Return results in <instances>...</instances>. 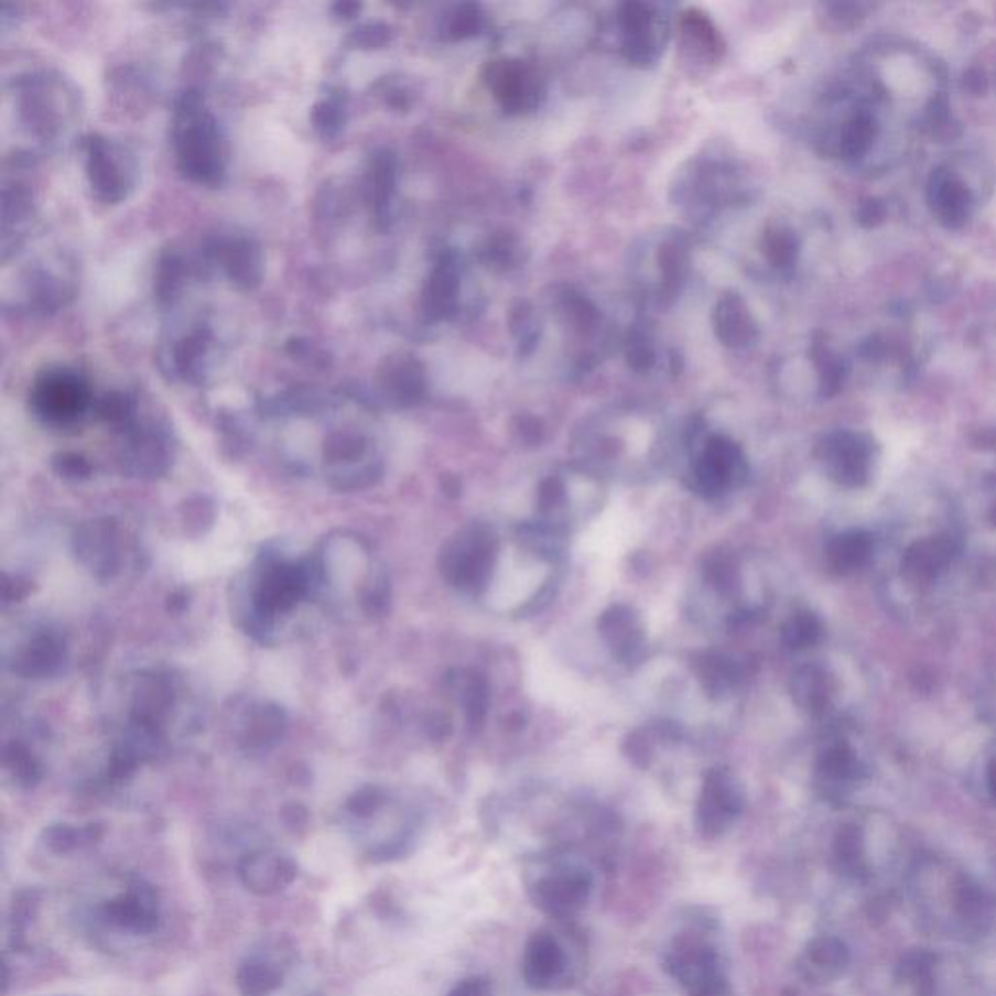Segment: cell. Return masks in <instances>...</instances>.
<instances>
[{
	"instance_id": "1",
	"label": "cell",
	"mask_w": 996,
	"mask_h": 996,
	"mask_svg": "<svg viewBox=\"0 0 996 996\" xmlns=\"http://www.w3.org/2000/svg\"><path fill=\"white\" fill-rule=\"evenodd\" d=\"M911 884L917 911L934 929L970 942L996 929L995 884L937 860L919 864Z\"/></svg>"
},
{
	"instance_id": "2",
	"label": "cell",
	"mask_w": 996,
	"mask_h": 996,
	"mask_svg": "<svg viewBox=\"0 0 996 996\" xmlns=\"http://www.w3.org/2000/svg\"><path fill=\"white\" fill-rule=\"evenodd\" d=\"M718 922L705 909H690L685 929L662 954V967L690 996L728 995V972L714 932Z\"/></svg>"
},
{
	"instance_id": "3",
	"label": "cell",
	"mask_w": 996,
	"mask_h": 996,
	"mask_svg": "<svg viewBox=\"0 0 996 996\" xmlns=\"http://www.w3.org/2000/svg\"><path fill=\"white\" fill-rule=\"evenodd\" d=\"M594 872L573 851H549L523 866V886L533 906L549 919L569 922L586 909L594 891Z\"/></svg>"
},
{
	"instance_id": "4",
	"label": "cell",
	"mask_w": 996,
	"mask_h": 996,
	"mask_svg": "<svg viewBox=\"0 0 996 996\" xmlns=\"http://www.w3.org/2000/svg\"><path fill=\"white\" fill-rule=\"evenodd\" d=\"M175 154L185 177L218 185L226 174L225 142L215 117L197 91H185L175 106Z\"/></svg>"
},
{
	"instance_id": "5",
	"label": "cell",
	"mask_w": 996,
	"mask_h": 996,
	"mask_svg": "<svg viewBox=\"0 0 996 996\" xmlns=\"http://www.w3.org/2000/svg\"><path fill=\"white\" fill-rule=\"evenodd\" d=\"M322 581L324 566L312 563V559L289 561L281 555L267 553L251 596L256 614L253 627L266 631L279 615L291 614Z\"/></svg>"
},
{
	"instance_id": "6",
	"label": "cell",
	"mask_w": 996,
	"mask_h": 996,
	"mask_svg": "<svg viewBox=\"0 0 996 996\" xmlns=\"http://www.w3.org/2000/svg\"><path fill=\"white\" fill-rule=\"evenodd\" d=\"M581 955V942L569 930H535L522 952L520 972L526 987L538 993L573 987L582 975Z\"/></svg>"
},
{
	"instance_id": "7",
	"label": "cell",
	"mask_w": 996,
	"mask_h": 996,
	"mask_svg": "<svg viewBox=\"0 0 996 996\" xmlns=\"http://www.w3.org/2000/svg\"><path fill=\"white\" fill-rule=\"evenodd\" d=\"M498 551L500 543L492 528L485 523L467 526L442 549V574L457 589L479 594L489 588Z\"/></svg>"
},
{
	"instance_id": "8",
	"label": "cell",
	"mask_w": 996,
	"mask_h": 996,
	"mask_svg": "<svg viewBox=\"0 0 996 996\" xmlns=\"http://www.w3.org/2000/svg\"><path fill=\"white\" fill-rule=\"evenodd\" d=\"M746 810V792L738 777L726 767L705 772L695 808V827L706 841L721 838L739 822Z\"/></svg>"
},
{
	"instance_id": "9",
	"label": "cell",
	"mask_w": 996,
	"mask_h": 996,
	"mask_svg": "<svg viewBox=\"0 0 996 996\" xmlns=\"http://www.w3.org/2000/svg\"><path fill=\"white\" fill-rule=\"evenodd\" d=\"M746 477L744 452L723 434H713L691 464V489L705 498H721L739 489Z\"/></svg>"
},
{
	"instance_id": "10",
	"label": "cell",
	"mask_w": 996,
	"mask_h": 996,
	"mask_svg": "<svg viewBox=\"0 0 996 996\" xmlns=\"http://www.w3.org/2000/svg\"><path fill=\"white\" fill-rule=\"evenodd\" d=\"M90 405V390L83 376L71 368H50L35 380L32 408L35 415L55 426L73 424Z\"/></svg>"
},
{
	"instance_id": "11",
	"label": "cell",
	"mask_w": 996,
	"mask_h": 996,
	"mask_svg": "<svg viewBox=\"0 0 996 996\" xmlns=\"http://www.w3.org/2000/svg\"><path fill=\"white\" fill-rule=\"evenodd\" d=\"M104 922L131 934H152L160 924V899L147 881H133L100 907Z\"/></svg>"
},
{
	"instance_id": "12",
	"label": "cell",
	"mask_w": 996,
	"mask_h": 996,
	"mask_svg": "<svg viewBox=\"0 0 996 996\" xmlns=\"http://www.w3.org/2000/svg\"><path fill=\"white\" fill-rule=\"evenodd\" d=\"M927 201L934 218L948 230H960L972 218V190L952 167L932 170L927 183Z\"/></svg>"
},
{
	"instance_id": "13",
	"label": "cell",
	"mask_w": 996,
	"mask_h": 996,
	"mask_svg": "<svg viewBox=\"0 0 996 996\" xmlns=\"http://www.w3.org/2000/svg\"><path fill=\"white\" fill-rule=\"evenodd\" d=\"M485 80L489 84L498 104L508 113H522V111L535 108V104H538V96H540L538 80L532 71L520 61H510V58L492 61L487 65Z\"/></svg>"
},
{
	"instance_id": "14",
	"label": "cell",
	"mask_w": 996,
	"mask_h": 996,
	"mask_svg": "<svg viewBox=\"0 0 996 996\" xmlns=\"http://www.w3.org/2000/svg\"><path fill=\"white\" fill-rule=\"evenodd\" d=\"M599 635L621 664H640L647 652V635L639 615L631 607L611 606L598 621Z\"/></svg>"
},
{
	"instance_id": "15",
	"label": "cell",
	"mask_w": 996,
	"mask_h": 996,
	"mask_svg": "<svg viewBox=\"0 0 996 996\" xmlns=\"http://www.w3.org/2000/svg\"><path fill=\"white\" fill-rule=\"evenodd\" d=\"M823 462L841 485L858 487L868 477L870 446L855 432H835L822 444Z\"/></svg>"
},
{
	"instance_id": "16",
	"label": "cell",
	"mask_w": 996,
	"mask_h": 996,
	"mask_svg": "<svg viewBox=\"0 0 996 996\" xmlns=\"http://www.w3.org/2000/svg\"><path fill=\"white\" fill-rule=\"evenodd\" d=\"M113 147L101 137H91L86 147V170L90 180L91 192L104 203H119L127 197L129 190V172L117 159Z\"/></svg>"
},
{
	"instance_id": "17",
	"label": "cell",
	"mask_w": 996,
	"mask_h": 996,
	"mask_svg": "<svg viewBox=\"0 0 996 996\" xmlns=\"http://www.w3.org/2000/svg\"><path fill=\"white\" fill-rule=\"evenodd\" d=\"M238 876L249 891L258 896H271L296 880L299 866L291 856L274 851H256L241 858Z\"/></svg>"
},
{
	"instance_id": "18",
	"label": "cell",
	"mask_w": 996,
	"mask_h": 996,
	"mask_svg": "<svg viewBox=\"0 0 996 996\" xmlns=\"http://www.w3.org/2000/svg\"><path fill=\"white\" fill-rule=\"evenodd\" d=\"M851 963L847 944L837 937L822 934L805 944L798 957L797 972L812 985H825L845 975Z\"/></svg>"
},
{
	"instance_id": "19",
	"label": "cell",
	"mask_w": 996,
	"mask_h": 996,
	"mask_svg": "<svg viewBox=\"0 0 996 996\" xmlns=\"http://www.w3.org/2000/svg\"><path fill=\"white\" fill-rule=\"evenodd\" d=\"M714 332L726 347L738 349L756 339L757 325L744 299L726 294L714 307Z\"/></svg>"
},
{
	"instance_id": "20",
	"label": "cell",
	"mask_w": 996,
	"mask_h": 996,
	"mask_svg": "<svg viewBox=\"0 0 996 996\" xmlns=\"http://www.w3.org/2000/svg\"><path fill=\"white\" fill-rule=\"evenodd\" d=\"M457 292H459V273L450 258H442L432 269L429 281L424 284V316L439 322L456 312Z\"/></svg>"
},
{
	"instance_id": "21",
	"label": "cell",
	"mask_w": 996,
	"mask_h": 996,
	"mask_svg": "<svg viewBox=\"0 0 996 996\" xmlns=\"http://www.w3.org/2000/svg\"><path fill=\"white\" fill-rule=\"evenodd\" d=\"M215 256L234 283L240 284L243 289H251L261 281L263 261L261 251L253 241L246 238L220 241L215 248Z\"/></svg>"
},
{
	"instance_id": "22",
	"label": "cell",
	"mask_w": 996,
	"mask_h": 996,
	"mask_svg": "<svg viewBox=\"0 0 996 996\" xmlns=\"http://www.w3.org/2000/svg\"><path fill=\"white\" fill-rule=\"evenodd\" d=\"M76 551L84 565L111 574L117 569V538L109 522L86 523L76 535Z\"/></svg>"
},
{
	"instance_id": "23",
	"label": "cell",
	"mask_w": 996,
	"mask_h": 996,
	"mask_svg": "<svg viewBox=\"0 0 996 996\" xmlns=\"http://www.w3.org/2000/svg\"><path fill=\"white\" fill-rule=\"evenodd\" d=\"M621 25L625 32V55L637 65H647L654 57L652 40V14L647 4H625L621 10Z\"/></svg>"
},
{
	"instance_id": "24",
	"label": "cell",
	"mask_w": 996,
	"mask_h": 996,
	"mask_svg": "<svg viewBox=\"0 0 996 996\" xmlns=\"http://www.w3.org/2000/svg\"><path fill=\"white\" fill-rule=\"evenodd\" d=\"M67 662V652L63 640L55 632H40L35 635L32 642L25 647L20 662H18V672L24 673L28 678H50L61 672L63 664Z\"/></svg>"
},
{
	"instance_id": "25",
	"label": "cell",
	"mask_w": 996,
	"mask_h": 996,
	"mask_svg": "<svg viewBox=\"0 0 996 996\" xmlns=\"http://www.w3.org/2000/svg\"><path fill=\"white\" fill-rule=\"evenodd\" d=\"M383 390L399 405H413L424 393V374L413 357L393 358L382 374Z\"/></svg>"
},
{
	"instance_id": "26",
	"label": "cell",
	"mask_w": 996,
	"mask_h": 996,
	"mask_svg": "<svg viewBox=\"0 0 996 996\" xmlns=\"http://www.w3.org/2000/svg\"><path fill=\"white\" fill-rule=\"evenodd\" d=\"M833 863L841 876L848 880L863 881L870 874V866L866 860L863 831L856 825H845L838 830L833 841Z\"/></svg>"
},
{
	"instance_id": "27",
	"label": "cell",
	"mask_w": 996,
	"mask_h": 996,
	"mask_svg": "<svg viewBox=\"0 0 996 996\" xmlns=\"http://www.w3.org/2000/svg\"><path fill=\"white\" fill-rule=\"evenodd\" d=\"M693 672L701 681L706 695L711 697H724L728 695L739 683V665L736 660L716 654V652H706L695 658L693 662Z\"/></svg>"
},
{
	"instance_id": "28",
	"label": "cell",
	"mask_w": 996,
	"mask_h": 996,
	"mask_svg": "<svg viewBox=\"0 0 996 996\" xmlns=\"http://www.w3.org/2000/svg\"><path fill=\"white\" fill-rule=\"evenodd\" d=\"M283 965L261 955L246 960L236 973V985L241 996H271L283 987Z\"/></svg>"
},
{
	"instance_id": "29",
	"label": "cell",
	"mask_w": 996,
	"mask_h": 996,
	"mask_svg": "<svg viewBox=\"0 0 996 996\" xmlns=\"http://www.w3.org/2000/svg\"><path fill=\"white\" fill-rule=\"evenodd\" d=\"M878 137V123L868 109H858L848 117L838 134V154L845 160L864 159Z\"/></svg>"
},
{
	"instance_id": "30",
	"label": "cell",
	"mask_w": 996,
	"mask_h": 996,
	"mask_svg": "<svg viewBox=\"0 0 996 996\" xmlns=\"http://www.w3.org/2000/svg\"><path fill=\"white\" fill-rule=\"evenodd\" d=\"M459 697L464 705L465 718L475 730H479L490 706L489 681L485 680L479 673H467V678L459 680Z\"/></svg>"
},
{
	"instance_id": "31",
	"label": "cell",
	"mask_w": 996,
	"mask_h": 996,
	"mask_svg": "<svg viewBox=\"0 0 996 996\" xmlns=\"http://www.w3.org/2000/svg\"><path fill=\"white\" fill-rule=\"evenodd\" d=\"M872 541L864 533H845L831 541L830 563L838 573H848L863 566L870 556Z\"/></svg>"
},
{
	"instance_id": "32",
	"label": "cell",
	"mask_w": 996,
	"mask_h": 996,
	"mask_svg": "<svg viewBox=\"0 0 996 996\" xmlns=\"http://www.w3.org/2000/svg\"><path fill=\"white\" fill-rule=\"evenodd\" d=\"M658 266L664 279V296L673 299L680 292L681 284L685 283L688 269H690V251L681 241H665L658 251Z\"/></svg>"
},
{
	"instance_id": "33",
	"label": "cell",
	"mask_w": 996,
	"mask_h": 996,
	"mask_svg": "<svg viewBox=\"0 0 996 996\" xmlns=\"http://www.w3.org/2000/svg\"><path fill=\"white\" fill-rule=\"evenodd\" d=\"M396 177H398L396 156L390 152H380L374 159L372 170L374 207L378 218H386L390 210L391 199L396 193Z\"/></svg>"
},
{
	"instance_id": "34",
	"label": "cell",
	"mask_w": 996,
	"mask_h": 996,
	"mask_svg": "<svg viewBox=\"0 0 996 996\" xmlns=\"http://www.w3.org/2000/svg\"><path fill=\"white\" fill-rule=\"evenodd\" d=\"M952 553H954V545L946 538L921 541L909 551L907 565L911 566L917 574H934L939 569L948 565Z\"/></svg>"
},
{
	"instance_id": "35",
	"label": "cell",
	"mask_w": 996,
	"mask_h": 996,
	"mask_svg": "<svg viewBox=\"0 0 996 996\" xmlns=\"http://www.w3.org/2000/svg\"><path fill=\"white\" fill-rule=\"evenodd\" d=\"M101 837L100 825L73 827L67 823H58L45 831V845L57 855H65L75 848L86 847Z\"/></svg>"
},
{
	"instance_id": "36",
	"label": "cell",
	"mask_w": 996,
	"mask_h": 996,
	"mask_svg": "<svg viewBox=\"0 0 996 996\" xmlns=\"http://www.w3.org/2000/svg\"><path fill=\"white\" fill-rule=\"evenodd\" d=\"M765 258L777 269L797 266L800 241L789 228H769L764 236Z\"/></svg>"
},
{
	"instance_id": "37",
	"label": "cell",
	"mask_w": 996,
	"mask_h": 996,
	"mask_svg": "<svg viewBox=\"0 0 996 996\" xmlns=\"http://www.w3.org/2000/svg\"><path fill=\"white\" fill-rule=\"evenodd\" d=\"M858 761L853 756V751L845 746L830 747L818 764V771L822 775L823 781L833 782V784H843L858 779Z\"/></svg>"
},
{
	"instance_id": "38",
	"label": "cell",
	"mask_w": 996,
	"mask_h": 996,
	"mask_svg": "<svg viewBox=\"0 0 996 996\" xmlns=\"http://www.w3.org/2000/svg\"><path fill=\"white\" fill-rule=\"evenodd\" d=\"M207 347L208 333L203 332V329L193 332L192 335H187L185 339L180 340L175 345L174 355H172L175 372L182 374L185 378L197 376L201 372V362L207 355Z\"/></svg>"
},
{
	"instance_id": "39",
	"label": "cell",
	"mask_w": 996,
	"mask_h": 996,
	"mask_svg": "<svg viewBox=\"0 0 996 996\" xmlns=\"http://www.w3.org/2000/svg\"><path fill=\"white\" fill-rule=\"evenodd\" d=\"M792 693L798 703L810 713L820 714L827 705L825 680H823L822 673L814 668H804L797 673L794 683H792Z\"/></svg>"
},
{
	"instance_id": "40",
	"label": "cell",
	"mask_w": 996,
	"mask_h": 996,
	"mask_svg": "<svg viewBox=\"0 0 996 996\" xmlns=\"http://www.w3.org/2000/svg\"><path fill=\"white\" fill-rule=\"evenodd\" d=\"M814 362L818 376H820V390L823 396H835L843 388L845 380V362L825 345H815Z\"/></svg>"
},
{
	"instance_id": "41",
	"label": "cell",
	"mask_w": 996,
	"mask_h": 996,
	"mask_svg": "<svg viewBox=\"0 0 996 996\" xmlns=\"http://www.w3.org/2000/svg\"><path fill=\"white\" fill-rule=\"evenodd\" d=\"M822 639V622L814 614H797L782 627V640L789 648L802 650Z\"/></svg>"
},
{
	"instance_id": "42",
	"label": "cell",
	"mask_w": 996,
	"mask_h": 996,
	"mask_svg": "<svg viewBox=\"0 0 996 996\" xmlns=\"http://www.w3.org/2000/svg\"><path fill=\"white\" fill-rule=\"evenodd\" d=\"M345 119H347L345 104L337 98L320 101L316 108L312 109V123L316 127L317 133L325 139L337 137L345 124Z\"/></svg>"
},
{
	"instance_id": "43",
	"label": "cell",
	"mask_w": 996,
	"mask_h": 996,
	"mask_svg": "<svg viewBox=\"0 0 996 996\" xmlns=\"http://www.w3.org/2000/svg\"><path fill=\"white\" fill-rule=\"evenodd\" d=\"M481 12L474 4H464L452 14L448 22L450 40H465L481 30Z\"/></svg>"
},
{
	"instance_id": "44",
	"label": "cell",
	"mask_w": 996,
	"mask_h": 996,
	"mask_svg": "<svg viewBox=\"0 0 996 996\" xmlns=\"http://www.w3.org/2000/svg\"><path fill=\"white\" fill-rule=\"evenodd\" d=\"M390 40L391 28L382 24V22H370V24L360 25L349 35V43H353L355 47H362V50L382 47Z\"/></svg>"
},
{
	"instance_id": "45",
	"label": "cell",
	"mask_w": 996,
	"mask_h": 996,
	"mask_svg": "<svg viewBox=\"0 0 996 996\" xmlns=\"http://www.w3.org/2000/svg\"><path fill=\"white\" fill-rule=\"evenodd\" d=\"M183 281V263L182 259L175 256H167L160 263L159 273V294L162 299L174 296L180 291Z\"/></svg>"
},
{
	"instance_id": "46",
	"label": "cell",
	"mask_w": 996,
	"mask_h": 996,
	"mask_svg": "<svg viewBox=\"0 0 996 996\" xmlns=\"http://www.w3.org/2000/svg\"><path fill=\"white\" fill-rule=\"evenodd\" d=\"M627 358H629V365L639 372L648 370L650 366L654 365V350L645 337V333H632L631 339L627 343Z\"/></svg>"
},
{
	"instance_id": "47",
	"label": "cell",
	"mask_w": 996,
	"mask_h": 996,
	"mask_svg": "<svg viewBox=\"0 0 996 996\" xmlns=\"http://www.w3.org/2000/svg\"><path fill=\"white\" fill-rule=\"evenodd\" d=\"M446 996H495V987L489 977L472 975L456 983Z\"/></svg>"
},
{
	"instance_id": "48",
	"label": "cell",
	"mask_w": 996,
	"mask_h": 996,
	"mask_svg": "<svg viewBox=\"0 0 996 996\" xmlns=\"http://www.w3.org/2000/svg\"><path fill=\"white\" fill-rule=\"evenodd\" d=\"M884 218H886V207H884V203H880V201H866V203H863L860 208H858V223L863 226H868V228L880 225Z\"/></svg>"
},
{
	"instance_id": "49",
	"label": "cell",
	"mask_w": 996,
	"mask_h": 996,
	"mask_svg": "<svg viewBox=\"0 0 996 996\" xmlns=\"http://www.w3.org/2000/svg\"><path fill=\"white\" fill-rule=\"evenodd\" d=\"M58 472L67 477H86L90 474V465L84 462L83 457L63 456L58 457Z\"/></svg>"
},
{
	"instance_id": "50",
	"label": "cell",
	"mask_w": 996,
	"mask_h": 996,
	"mask_svg": "<svg viewBox=\"0 0 996 996\" xmlns=\"http://www.w3.org/2000/svg\"><path fill=\"white\" fill-rule=\"evenodd\" d=\"M965 86H967V90L979 94V91H985V88H987V78L981 71H970L965 75Z\"/></svg>"
},
{
	"instance_id": "51",
	"label": "cell",
	"mask_w": 996,
	"mask_h": 996,
	"mask_svg": "<svg viewBox=\"0 0 996 996\" xmlns=\"http://www.w3.org/2000/svg\"><path fill=\"white\" fill-rule=\"evenodd\" d=\"M987 789L988 797H990V800H993L996 805V761H993V764H990V767H988Z\"/></svg>"
},
{
	"instance_id": "52",
	"label": "cell",
	"mask_w": 996,
	"mask_h": 996,
	"mask_svg": "<svg viewBox=\"0 0 996 996\" xmlns=\"http://www.w3.org/2000/svg\"><path fill=\"white\" fill-rule=\"evenodd\" d=\"M335 10H340L343 14H347V18L353 17L357 10H360V4H355V2H345V4H337Z\"/></svg>"
},
{
	"instance_id": "53",
	"label": "cell",
	"mask_w": 996,
	"mask_h": 996,
	"mask_svg": "<svg viewBox=\"0 0 996 996\" xmlns=\"http://www.w3.org/2000/svg\"><path fill=\"white\" fill-rule=\"evenodd\" d=\"M518 314H520V312H518ZM520 316H522V324L523 325L528 324V320H530V314H528V312H523V310H522V314H520ZM530 337H533L532 329H523L522 340H528V339H530Z\"/></svg>"
}]
</instances>
